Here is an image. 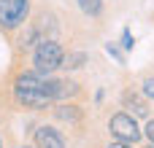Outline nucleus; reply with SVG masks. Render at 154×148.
I'll list each match as a JSON object with an SVG mask.
<instances>
[{
    "label": "nucleus",
    "instance_id": "obj_17",
    "mask_svg": "<svg viewBox=\"0 0 154 148\" xmlns=\"http://www.w3.org/2000/svg\"><path fill=\"white\" fill-rule=\"evenodd\" d=\"M146 148H154V143H152V146H146Z\"/></svg>",
    "mask_w": 154,
    "mask_h": 148
},
{
    "label": "nucleus",
    "instance_id": "obj_9",
    "mask_svg": "<svg viewBox=\"0 0 154 148\" xmlns=\"http://www.w3.org/2000/svg\"><path fill=\"white\" fill-rule=\"evenodd\" d=\"M125 102H127V105H133V111H135L138 116H146V105H143V102H141L138 97H133V94H127V97H125Z\"/></svg>",
    "mask_w": 154,
    "mask_h": 148
},
{
    "label": "nucleus",
    "instance_id": "obj_15",
    "mask_svg": "<svg viewBox=\"0 0 154 148\" xmlns=\"http://www.w3.org/2000/svg\"><path fill=\"white\" fill-rule=\"evenodd\" d=\"M16 148H35V146H16Z\"/></svg>",
    "mask_w": 154,
    "mask_h": 148
},
{
    "label": "nucleus",
    "instance_id": "obj_5",
    "mask_svg": "<svg viewBox=\"0 0 154 148\" xmlns=\"http://www.w3.org/2000/svg\"><path fill=\"white\" fill-rule=\"evenodd\" d=\"M32 140H35V148H65V140L62 135L49 127V124H41L35 132H32Z\"/></svg>",
    "mask_w": 154,
    "mask_h": 148
},
{
    "label": "nucleus",
    "instance_id": "obj_11",
    "mask_svg": "<svg viewBox=\"0 0 154 148\" xmlns=\"http://www.w3.org/2000/svg\"><path fill=\"white\" fill-rule=\"evenodd\" d=\"M122 46H125L127 51H130V49L135 46V40H133V35H130V30H125V32H122Z\"/></svg>",
    "mask_w": 154,
    "mask_h": 148
},
{
    "label": "nucleus",
    "instance_id": "obj_10",
    "mask_svg": "<svg viewBox=\"0 0 154 148\" xmlns=\"http://www.w3.org/2000/svg\"><path fill=\"white\" fill-rule=\"evenodd\" d=\"M106 51H108V54H111V57H114V59H116L119 65H125V54H122V51H119V49H116L114 43H108V46H106Z\"/></svg>",
    "mask_w": 154,
    "mask_h": 148
},
{
    "label": "nucleus",
    "instance_id": "obj_4",
    "mask_svg": "<svg viewBox=\"0 0 154 148\" xmlns=\"http://www.w3.org/2000/svg\"><path fill=\"white\" fill-rule=\"evenodd\" d=\"M14 97H16V102H19L22 108H27V111H46V108L51 105V100L46 97L43 89H14Z\"/></svg>",
    "mask_w": 154,
    "mask_h": 148
},
{
    "label": "nucleus",
    "instance_id": "obj_16",
    "mask_svg": "<svg viewBox=\"0 0 154 148\" xmlns=\"http://www.w3.org/2000/svg\"><path fill=\"white\" fill-rule=\"evenodd\" d=\"M0 148H3V138H0Z\"/></svg>",
    "mask_w": 154,
    "mask_h": 148
},
{
    "label": "nucleus",
    "instance_id": "obj_1",
    "mask_svg": "<svg viewBox=\"0 0 154 148\" xmlns=\"http://www.w3.org/2000/svg\"><path fill=\"white\" fill-rule=\"evenodd\" d=\"M62 57H65V51H62V46H60L54 38H43V40H38L35 49H32V65H35V73H41V75L54 73L57 67H62Z\"/></svg>",
    "mask_w": 154,
    "mask_h": 148
},
{
    "label": "nucleus",
    "instance_id": "obj_14",
    "mask_svg": "<svg viewBox=\"0 0 154 148\" xmlns=\"http://www.w3.org/2000/svg\"><path fill=\"white\" fill-rule=\"evenodd\" d=\"M106 148H133V146H130V143H122V140H119V143H111V146H106Z\"/></svg>",
    "mask_w": 154,
    "mask_h": 148
},
{
    "label": "nucleus",
    "instance_id": "obj_13",
    "mask_svg": "<svg viewBox=\"0 0 154 148\" xmlns=\"http://www.w3.org/2000/svg\"><path fill=\"white\" fill-rule=\"evenodd\" d=\"M146 138L154 143V121H149V124H146Z\"/></svg>",
    "mask_w": 154,
    "mask_h": 148
},
{
    "label": "nucleus",
    "instance_id": "obj_6",
    "mask_svg": "<svg viewBox=\"0 0 154 148\" xmlns=\"http://www.w3.org/2000/svg\"><path fill=\"white\" fill-rule=\"evenodd\" d=\"M54 113H57V119H62V121H70V124H76V121L81 119V111H79V105H57V108H54Z\"/></svg>",
    "mask_w": 154,
    "mask_h": 148
},
{
    "label": "nucleus",
    "instance_id": "obj_3",
    "mask_svg": "<svg viewBox=\"0 0 154 148\" xmlns=\"http://www.w3.org/2000/svg\"><path fill=\"white\" fill-rule=\"evenodd\" d=\"M108 129L122 143H138L141 140V129H138V124L130 113H114L111 121H108Z\"/></svg>",
    "mask_w": 154,
    "mask_h": 148
},
{
    "label": "nucleus",
    "instance_id": "obj_2",
    "mask_svg": "<svg viewBox=\"0 0 154 148\" xmlns=\"http://www.w3.org/2000/svg\"><path fill=\"white\" fill-rule=\"evenodd\" d=\"M30 16V0H0V30L14 32Z\"/></svg>",
    "mask_w": 154,
    "mask_h": 148
},
{
    "label": "nucleus",
    "instance_id": "obj_12",
    "mask_svg": "<svg viewBox=\"0 0 154 148\" xmlns=\"http://www.w3.org/2000/svg\"><path fill=\"white\" fill-rule=\"evenodd\" d=\"M143 92H146L149 97H154V78H146V81H143Z\"/></svg>",
    "mask_w": 154,
    "mask_h": 148
},
{
    "label": "nucleus",
    "instance_id": "obj_7",
    "mask_svg": "<svg viewBox=\"0 0 154 148\" xmlns=\"http://www.w3.org/2000/svg\"><path fill=\"white\" fill-rule=\"evenodd\" d=\"M84 62H87V54H81V51H76V54H65V57H62V67H70V70L81 67Z\"/></svg>",
    "mask_w": 154,
    "mask_h": 148
},
{
    "label": "nucleus",
    "instance_id": "obj_8",
    "mask_svg": "<svg viewBox=\"0 0 154 148\" xmlns=\"http://www.w3.org/2000/svg\"><path fill=\"white\" fill-rule=\"evenodd\" d=\"M79 8L87 13V16H97L103 11V0H79Z\"/></svg>",
    "mask_w": 154,
    "mask_h": 148
}]
</instances>
